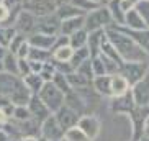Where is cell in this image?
Returning a JSON list of instances; mask_svg holds the SVG:
<instances>
[{
	"mask_svg": "<svg viewBox=\"0 0 149 141\" xmlns=\"http://www.w3.org/2000/svg\"><path fill=\"white\" fill-rule=\"evenodd\" d=\"M149 72V64L148 61H138V62H123L121 69H120V74L128 80L130 87L139 82L143 77Z\"/></svg>",
	"mask_w": 149,
	"mask_h": 141,
	"instance_id": "277c9868",
	"label": "cell"
},
{
	"mask_svg": "<svg viewBox=\"0 0 149 141\" xmlns=\"http://www.w3.org/2000/svg\"><path fill=\"white\" fill-rule=\"evenodd\" d=\"M87 59H90V53H88L87 46H84L80 49H74V54L70 57V66L74 67V70H75L84 61H87Z\"/></svg>",
	"mask_w": 149,
	"mask_h": 141,
	"instance_id": "4dcf8cb0",
	"label": "cell"
},
{
	"mask_svg": "<svg viewBox=\"0 0 149 141\" xmlns=\"http://www.w3.org/2000/svg\"><path fill=\"white\" fill-rule=\"evenodd\" d=\"M130 84L128 80L123 77L120 72L110 75V90H111V97H120L123 94H126L130 90Z\"/></svg>",
	"mask_w": 149,
	"mask_h": 141,
	"instance_id": "e0dca14e",
	"label": "cell"
},
{
	"mask_svg": "<svg viewBox=\"0 0 149 141\" xmlns=\"http://www.w3.org/2000/svg\"><path fill=\"white\" fill-rule=\"evenodd\" d=\"M23 84L26 85L28 90L33 95H38V92H40L44 85V80L41 79L40 74H28L26 77H23Z\"/></svg>",
	"mask_w": 149,
	"mask_h": 141,
	"instance_id": "83f0119b",
	"label": "cell"
},
{
	"mask_svg": "<svg viewBox=\"0 0 149 141\" xmlns=\"http://www.w3.org/2000/svg\"><path fill=\"white\" fill-rule=\"evenodd\" d=\"M110 108L115 113L120 115H130L136 110V103L134 98L131 95V90H128L126 94H123L120 97H111V103H110Z\"/></svg>",
	"mask_w": 149,
	"mask_h": 141,
	"instance_id": "30bf717a",
	"label": "cell"
},
{
	"mask_svg": "<svg viewBox=\"0 0 149 141\" xmlns=\"http://www.w3.org/2000/svg\"><path fill=\"white\" fill-rule=\"evenodd\" d=\"M108 27H113V20H111V15L107 5H98L95 10L85 13V25H84L85 31L92 33V31L105 30Z\"/></svg>",
	"mask_w": 149,
	"mask_h": 141,
	"instance_id": "7a4b0ae2",
	"label": "cell"
},
{
	"mask_svg": "<svg viewBox=\"0 0 149 141\" xmlns=\"http://www.w3.org/2000/svg\"><path fill=\"white\" fill-rule=\"evenodd\" d=\"M67 38H69V46H70V48H72V49H80V48H84V46H87L88 31H85L82 28V30L72 33V35L67 36Z\"/></svg>",
	"mask_w": 149,
	"mask_h": 141,
	"instance_id": "f1b7e54d",
	"label": "cell"
},
{
	"mask_svg": "<svg viewBox=\"0 0 149 141\" xmlns=\"http://www.w3.org/2000/svg\"><path fill=\"white\" fill-rule=\"evenodd\" d=\"M0 141H12V138H10V135L7 133L5 128H0Z\"/></svg>",
	"mask_w": 149,
	"mask_h": 141,
	"instance_id": "7dc6e473",
	"label": "cell"
},
{
	"mask_svg": "<svg viewBox=\"0 0 149 141\" xmlns=\"http://www.w3.org/2000/svg\"><path fill=\"white\" fill-rule=\"evenodd\" d=\"M54 115V118L57 120V123H59V126L66 131V130H69V128H72V126H77V121H79V115L75 113L72 108H69V107L64 103V105L59 108V110L56 112V113H53Z\"/></svg>",
	"mask_w": 149,
	"mask_h": 141,
	"instance_id": "4fadbf2b",
	"label": "cell"
},
{
	"mask_svg": "<svg viewBox=\"0 0 149 141\" xmlns=\"http://www.w3.org/2000/svg\"><path fill=\"white\" fill-rule=\"evenodd\" d=\"M12 141H13V140H12Z\"/></svg>",
	"mask_w": 149,
	"mask_h": 141,
	"instance_id": "680465c9",
	"label": "cell"
},
{
	"mask_svg": "<svg viewBox=\"0 0 149 141\" xmlns=\"http://www.w3.org/2000/svg\"><path fill=\"white\" fill-rule=\"evenodd\" d=\"M28 53H30V43H28V40H26L25 43L22 44V46H20V49L17 51V54H15V56H17L18 59H26Z\"/></svg>",
	"mask_w": 149,
	"mask_h": 141,
	"instance_id": "ee69618b",
	"label": "cell"
},
{
	"mask_svg": "<svg viewBox=\"0 0 149 141\" xmlns=\"http://www.w3.org/2000/svg\"><path fill=\"white\" fill-rule=\"evenodd\" d=\"M56 15H57V18L59 20H67V18H74V17H84V12L82 10H79L77 7H74V5L70 3H62V5H59L57 7V10H56Z\"/></svg>",
	"mask_w": 149,
	"mask_h": 141,
	"instance_id": "d4e9b609",
	"label": "cell"
},
{
	"mask_svg": "<svg viewBox=\"0 0 149 141\" xmlns=\"http://www.w3.org/2000/svg\"><path fill=\"white\" fill-rule=\"evenodd\" d=\"M23 2H26V0H23Z\"/></svg>",
	"mask_w": 149,
	"mask_h": 141,
	"instance_id": "6f0895ef",
	"label": "cell"
},
{
	"mask_svg": "<svg viewBox=\"0 0 149 141\" xmlns=\"http://www.w3.org/2000/svg\"><path fill=\"white\" fill-rule=\"evenodd\" d=\"M28 38L25 35H22V33H17V35L12 38V41H10V44H8V51L10 53H13V54H17V51L20 49V46H22L25 41H26Z\"/></svg>",
	"mask_w": 149,
	"mask_h": 141,
	"instance_id": "60d3db41",
	"label": "cell"
},
{
	"mask_svg": "<svg viewBox=\"0 0 149 141\" xmlns=\"http://www.w3.org/2000/svg\"><path fill=\"white\" fill-rule=\"evenodd\" d=\"M74 54V49L69 44H62V46H56L51 51V59L56 62H70V57Z\"/></svg>",
	"mask_w": 149,
	"mask_h": 141,
	"instance_id": "484cf974",
	"label": "cell"
},
{
	"mask_svg": "<svg viewBox=\"0 0 149 141\" xmlns=\"http://www.w3.org/2000/svg\"><path fill=\"white\" fill-rule=\"evenodd\" d=\"M40 138H35V136H22L18 141H38Z\"/></svg>",
	"mask_w": 149,
	"mask_h": 141,
	"instance_id": "681fc988",
	"label": "cell"
},
{
	"mask_svg": "<svg viewBox=\"0 0 149 141\" xmlns=\"http://www.w3.org/2000/svg\"><path fill=\"white\" fill-rule=\"evenodd\" d=\"M26 107L30 108L31 117H33L36 121H40V123H43V121L48 118L49 115H53L51 112L48 110V107L41 102V98L38 97V95H31V98H30V102H28Z\"/></svg>",
	"mask_w": 149,
	"mask_h": 141,
	"instance_id": "5bb4252c",
	"label": "cell"
},
{
	"mask_svg": "<svg viewBox=\"0 0 149 141\" xmlns=\"http://www.w3.org/2000/svg\"><path fill=\"white\" fill-rule=\"evenodd\" d=\"M92 70H93V77H98V75H105V66L102 62L100 56L92 57Z\"/></svg>",
	"mask_w": 149,
	"mask_h": 141,
	"instance_id": "b9f144b4",
	"label": "cell"
},
{
	"mask_svg": "<svg viewBox=\"0 0 149 141\" xmlns=\"http://www.w3.org/2000/svg\"><path fill=\"white\" fill-rule=\"evenodd\" d=\"M28 61H38V62H46L48 59H51V51L40 48H33L30 46V53H28Z\"/></svg>",
	"mask_w": 149,
	"mask_h": 141,
	"instance_id": "836d02e7",
	"label": "cell"
},
{
	"mask_svg": "<svg viewBox=\"0 0 149 141\" xmlns=\"http://www.w3.org/2000/svg\"><path fill=\"white\" fill-rule=\"evenodd\" d=\"M123 27L128 28V30H146V23L143 22V18L139 17V13L136 12L134 8L128 10L126 13H125V23H123Z\"/></svg>",
	"mask_w": 149,
	"mask_h": 141,
	"instance_id": "44dd1931",
	"label": "cell"
},
{
	"mask_svg": "<svg viewBox=\"0 0 149 141\" xmlns=\"http://www.w3.org/2000/svg\"><path fill=\"white\" fill-rule=\"evenodd\" d=\"M28 64H30V70H31V74H40L41 70H43V64H44V62L28 61Z\"/></svg>",
	"mask_w": 149,
	"mask_h": 141,
	"instance_id": "bcb514c9",
	"label": "cell"
},
{
	"mask_svg": "<svg viewBox=\"0 0 149 141\" xmlns=\"http://www.w3.org/2000/svg\"><path fill=\"white\" fill-rule=\"evenodd\" d=\"M8 120H10V117L5 113L2 108H0V125H7V123H8Z\"/></svg>",
	"mask_w": 149,
	"mask_h": 141,
	"instance_id": "c3c4849f",
	"label": "cell"
},
{
	"mask_svg": "<svg viewBox=\"0 0 149 141\" xmlns=\"http://www.w3.org/2000/svg\"><path fill=\"white\" fill-rule=\"evenodd\" d=\"M105 36L111 43L118 56L121 57L123 62H138V61H148L149 54L139 44L128 36L125 31H121L118 27H108L105 28Z\"/></svg>",
	"mask_w": 149,
	"mask_h": 141,
	"instance_id": "6da1fadb",
	"label": "cell"
},
{
	"mask_svg": "<svg viewBox=\"0 0 149 141\" xmlns=\"http://www.w3.org/2000/svg\"><path fill=\"white\" fill-rule=\"evenodd\" d=\"M23 8L31 12L35 17H46V15L56 13L57 5L56 0H26L23 2Z\"/></svg>",
	"mask_w": 149,
	"mask_h": 141,
	"instance_id": "5b68a950",
	"label": "cell"
},
{
	"mask_svg": "<svg viewBox=\"0 0 149 141\" xmlns=\"http://www.w3.org/2000/svg\"><path fill=\"white\" fill-rule=\"evenodd\" d=\"M131 95L134 98L136 107L139 108H148L149 107V72L139 80L136 82L131 89Z\"/></svg>",
	"mask_w": 149,
	"mask_h": 141,
	"instance_id": "ba28073f",
	"label": "cell"
},
{
	"mask_svg": "<svg viewBox=\"0 0 149 141\" xmlns=\"http://www.w3.org/2000/svg\"><path fill=\"white\" fill-rule=\"evenodd\" d=\"M15 30H17V33H22V35H33L36 30V17L31 12H28V10H25L22 7V10L18 12V17L17 20H15L13 23Z\"/></svg>",
	"mask_w": 149,
	"mask_h": 141,
	"instance_id": "9c48e42d",
	"label": "cell"
},
{
	"mask_svg": "<svg viewBox=\"0 0 149 141\" xmlns=\"http://www.w3.org/2000/svg\"><path fill=\"white\" fill-rule=\"evenodd\" d=\"M70 3L74 7H77L79 10H82L84 13H88V12H92V10H95L98 7V3H93L90 0H70Z\"/></svg>",
	"mask_w": 149,
	"mask_h": 141,
	"instance_id": "ab89813d",
	"label": "cell"
},
{
	"mask_svg": "<svg viewBox=\"0 0 149 141\" xmlns=\"http://www.w3.org/2000/svg\"><path fill=\"white\" fill-rule=\"evenodd\" d=\"M90 2H93V3H98V5H102V0H90Z\"/></svg>",
	"mask_w": 149,
	"mask_h": 141,
	"instance_id": "db71d44e",
	"label": "cell"
},
{
	"mask_svg": "<svg viewBox=\"0 0 149 141\" xmlns=\"http://www.w3.org/2000/svg\"><path fill=\"white\" fill-rule=\"evenodd\" d=\"M134 10L139 13V17L143 18V22L146 23V27L149 28V0H139L136 3Z\"/></svg>",
	"mask_w": 149,
	"mask_h": 141,
	"instance_id": "74e56055",
	"label": "cell"
},
{
	"mask_svg": "<svg viewBox=\"0 0 149 141\" xmlns=\"http://www.w3.org/2000/svg\"><path fill=\"white\" fill-rule=\"evenodd\" d=\"M103 35H105V30H98V31L88 33L87 48H88V53H90V57H95L100 54V43H102Z\"/></svg>",
	"mask_w": 149,
	"mask_h": 141,
	"instance_id": "cb8c5ba5",
	"label": "cell"
},
{
	"mask_svg": "<svg viewBox=\"0 0 149 141\" xmlns=\"http://www.w3.org/2000/svg\"><path fill=\"white\" fill-rule=\"evenodd\" d=\"M61 28V20L56 13L46 15V17H36V30L35 33H43V35L57 36Z\"/></svg>",
	"mask_w": 149,
	"mask_h": 141,
	"instance_id": "52a82bcc",
	"label": "cell"
},
{
	"mask_svg": "<svg viewBox=\"0 0 149 141\" xmlns=\"http://www.w3.org/2000/svg\"><path fill=\"white\" fill-rule=\"evenodd\" d=\"M61 141H90V140L84 135V131L79 126H72V128H69V130L64 131Z\"/></svg>",
	"mask_w": 149,
	"mask_h": 141,
	"instance_id": "1f68e13d",
	"label": "cell"
},
{
	"mask_svg": "<svg viewBox=\"0 0 149 141\" xmlns=\"http://www.w3.org/2000/svg\"><path fill=\"white\" fill-rule=\"evenodd\" d=\"M138 141H149V135H143Z\"/></svg>",
	"mask_w": 149,
	"mask_h": 141,
	"instance_id": "816d5d0a",
	"label": "cell"
},
{
	"mask_svg": "<svg viewBox=\"0 0 149 141\" xmlns=\"http://www.w3.org/2000/svg\"><path fill=\"white\" fill-rule=\"evenodd\" d=\"M118 28L121 31H125L128 36H131L133 40L149 54V28H146V30H128L125 27H118Z\"/></svg>",
	"mask_w": 149,
	"mask_h": 141,
	"instance_id": "d6986e66",
	"label": "cell"
},
{
	"mask_svg": "<svg viewBox=\"0 0 149 141\" xmlns=\"http://www.w3.org/2000/svg\"><path fill=\"white\" fill-rule=\"evenodd\" d=\"M146 130H149V118H148V121H146Z\"/></svg>",
	"mask_w": 149,
	"mask_h": 141,
	"instance_id": "9f6ffc18",
	"label": "cell"
},
{
	"mask_svg": "<svg viewBox=\"0 0 149 141\" xmlns=\"http://www.w3.org/2000/svg\"><path fill=\"white\" fill-rule=\"evenodd\" d=\"M3 62V72H8V74H13V75H18V57L15 56L13 53H7L5 57L2 59ZM20 77V75H18Z\"/></svg>",
	"mask_w": 149,
	"mask_h": 141,
	"instance_id": "f546056e",
	"label": "cell"
},
{
	"mask_svg": "<svg viewBox=\"0 0 149 141\" xmlns=\"http://www.w3.org/2000/svg\"><path fill=\"white\" fill-rule=\"evenodd\" d=\"M92 89L95 90L100 97H111L110 90V75H98L92 79Z\"/></svg>",
	"mask_w": 149,
	"mask_h": 141,
	"instance_id": "603a6c76",
	"label": "cell"
},
{
	"mask_svg": "<svg viewBox=\"0 0 149 141\" xmlns=\"http://www.w3.org/2000/svg\"><path fill=\"white\" fill-rule=\"evenodd\" d=\"M31 95H33V94L28 90L26 85L22 84L13 94H12V95H10L8 100L12 102V105H15V107H25V105H28V102H30Z\"/></svg>",
	"mask_w": 149,
	"mask_h": 141,
	"instance_id": "7402d4cb",
	"label": "cell"
},
{
	"mask_svg": "<svg viewBox=\"0 0 149 141\" xmlns=\"http://www.w3.org/2000/svg\"><path fill=\"white\" fill-rule=\"evenodd\" d=\"M77 126L84 131V135L88 138L90 141H93L102 131V121L98 117L95 115H90V113H85L82 115L77 121Z\"/></svg>",
	"mask_w": 149,
	"mask_h": 141,
	"instance_id": "8992f818",
	"label": "cell"
},
{
	"mask_svg": "<svg viewBox=\"0 0 149 141\" xmlns=\"http://www.w3.org/2000/svg\"><path fill=\"white\" fill-rule=\"evenodd\" d=\"M20 131H22L23 136L40 138V135H41V123L40 121H36L35 118L26 120V121H22V123H20Z\"/></svg>",
	"mask_w": 149,
	"mask_h": 141,
	"instance_id": "4316f807",
	"label": "cell"
},
{
	"mask_svg": "<svg viewBox=\"0 0 149 141\" xmlns=\"http://www.w3.org/2000/svg\"><path fill=\"white\" fill-rule=\"evenodd\" d=\"M57 36H51V35H43V33H33L28 36V43L33 48H40V49H46L51 51L56 44Z\"/></svg>",
	"mask_w": 149,
	"mask_h": 141,
	"instance_id": "9a60e30c",
	"label": "cell"
},
{
	"mask_svg": "<svg viewBox=\"0 0 149 141\" xmlns=\"http://www.w3.org/2000/svg\"><path fill=\"white\" fill-rule=\"evenodd\" d=\"M10 20V8L0 2V23H7Z\"/></svg>",
	"mask_w": 149,
	"mask_h": 141,
	"instance_id": "f6af8a7d",
	"label": "cell"
},
{
	"mask_svg": "<svg viewBox=\"0 0 149 141\" xmlns=\"http://www.w3.org/2000/svg\"><path fill=\"white\" fill-rule=\"evenodd\" d=\"M12 117H13L17 121H26V120H31L33 117H31V112H30V108H28L26 105L25 107H15L13 108V113H12Z\"/></svg>",
	"mask_w": 149,
	"mask_h": 141,
	"instance_id": "f35d334b",
	"label": "cell"
},
{
	"mask_svg": "<svg viewBox=\"0 0 149 141\" xmlns=\"http://www.w3.org/2000/svg\"><path fill=\"white\" fill-rule=\"evenodd\" d=\"M64 103H66V105L69 107V108H72V110H74L75 113L79 115V117L85 115V112H87V105H85L84 98L80 97V95H79L77 92H75V90H70L69 94H66Z\"/></svg>",
	"mask_w": 149,
	"mask_h": 141,
	"instance_id": "ac0fdd59",
	"label": "cell"
},
{
	"mask_svg": "<svg viewBox=\"0 0 149 141\" xmlns=\"http://www.w3.org/2000/svg\"><path fill=\"white\" fill-rule=\"evenodd\" d=\"M111 20H113V27H123L125 23V10L121 7V0H110L107 3Z\"/></svg>",
	"mask_w": 149,
	"mask_h": 141,
	"instance_id": "ffe728a7",
	"label": "cell"
},
{
	"mask_svg": "<svg viewBox=\"0 0 149 141\" xmlns=\"http://www.w3.org/2000/svg\"><path fill=\"white\" fill-rule=\"evenodd\" d=\"M64 130L59 126L57 120L54 118V115H49L48 118L41 123V138L48 141H61Z\"/></svg>",
	"mask_w": 149,
	"mask_h": 141,
	"instance_id": "8fae6325",
	"label": "cell"
},
{
	"mask_svg": "<svg viewBox=\"0 0 149 141\" xmlns=\"http://www.w3.org/2000/svg\"><path fill=\"white\" fill-rule=\"evenodd\" d=\"M23 84V79L18 75L0 72V98H10V95Z\"/></svg>",
	"mask_w": 149,
	"mask_h": 141,
	"instance_id": "7c38bea8",
	"label": "cell"
},
{
	"mask_svg": "<svg viewBox=\"0 0 149 141\" xmlns=\"http://www.w3.org/2000/svg\"><path fill=\"white\" fill-rule=\"evenodd\" d=\"M108 2H110V0H102V5H107Z\"/></svg>",
	"mask_w": 149,
	"mask_h": 141,
	"instance_id": "11a10c76",
	"label": "cell"
},
{
	"mask_svg": "<svg viewBox=\"0 0 149 141\" xmlns=\"http://www.w3.org/2000/svg\"><path fill=\"white\" fill-rule=\"evenodd\" d=\"M75 72L77 74H80L82 77H85L87 80H90L92 82L93 79V70H92V57L90 59H87V61H84L82 64H80L77 69H75Z\"/></svg>",
	"mask_w": 149,
	"mask_h": 141,
	"instance_id": "8d00e7d4",
	"label": "cell"
},
{
	"mask_svg": "<svg viewBox=\"0 0 149 141\" xmlns=\"http://www.w3.org/2000/svg\"><path fill=\"white\" fill-rule=\"evenodd\" d=\"M0 72H3V62H2V59H0Z\"/></svg>",
	"mask_w": 149,
	"mask_h": 141,
	"instance_id": "f5cc1de1",
	"label": "cell"
},
{
	"mask_svg": "<svg viewBox=\"0 0 149 141\" xmlns=\"http://www.w3.org/2000/svg\"><path fill=\"white\" fill-rule=\"evenodd\" d=\"M85 25V15L84 17H74V18H67L61 22V28H59V35L62 36H70L72 33L79 31Z\"/></svg>",
	"mask_w": 149,
	"mask_h": 141,
	"instance_id": "2e32d148",
	"label": "cell"
},
{
	"mask_svg": "<svg viewBox=\"0 0 149 141\" xmlns=\"http://www.w3.org/2000/svg\"><path fill=\"white\" fill-rule=\"evenodd\" d=\"M28 74H31L28 59H18V75L23 79V77H26Z\"/></svg>",
	"mask_w": 149,
	"mask_h": 141,
	"instance_id": "7bdbcfd3",
	"label": "cell"
},
{
	"mask_svg": "<svg viewBox=\"0 0 149 141\" xmlns=\"http://www.w3.org/2000/svg\"><path fill=\"white\" fill-rule=\"evenodd\" d=\"M67 77V82H69L70 89H82V87H88V85H92V82L90 80H87L85 77H82L80 74H77V72H70V74L66 75Z\"/></svg>",
	"mask_w": 149,
	"mask_h": 141,
	"instance_id": "d6a6232c",
	"label": "cell"
},
{
	"mask_svg": "<svg viewBox=\"0 0 149 141\" xmlns=\"http://www.w3.org/2000/svg\"><path fill=\"white\" fill-rule=\"evenodd\" d=\"M51 82H53V84L56 85V87L59 89L64 95H66V94H69L70 90H72V89H70V85H69V82H67V77L64 74H61V72H57V70H56V74L53 75V80H51Z\"/></svg>",
	"mask_w": 149,
	"mask_h": 141,
	"instance_id": "e575fe53",
	"label": "cell"
},
{
	"mask_svg": "<svg viewBox=\"0 0 149 141\" xmlns=\"http://www.w3.org/2000/svg\"><path fill=\"white\" fill-rule=\"evenodd\" d=\"M7 53H8V48H5V46H0V59H3Z\"/></svg>",
	"mask_w": 149,
	"mask_h": 141,
	"instance_id": "f907efd6",
	"label": "cell"
},
{
	"mask_svg": "<svg viewBox=\"0 0 149 141\" xmlns=\"http://www.w3.org/2000/svg\"><path fill=\"white\" fill-rule=\"evenodd\" d=\"M38 97L41 98L44 105L48 107V110L51 113H56L62 105H64V98L66 95L53 84V82H44L43 89L38 92Z\"/></svg>",
	"mask_w": 149,
	"mask_h": 141,
	"instance_id": "3957f363",
	"label": "cell"
},
{
	"mask_svg": "<svg viewBox=\"0 0 149 141\" xmlns=\"http://www.w3.org/2000/svg\"><path fill=\"white\" fill-rule=\"evenodd\" d=\"M17 35V30L15 27H0V46H5L8 48L12 38Z\"/></svg>",
	"mask_w": 149,
	"mask_h": 141,
	"instance_id": "d590c367",
	"label": "cell"
}]
</instances>
